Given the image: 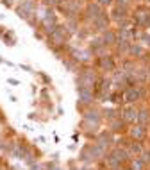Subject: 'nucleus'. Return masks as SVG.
Returning <instances> with one entry per match:
<instances>
[{"label": "nucleus", "mask_w": 150, "mask_h": 170, "mask_svg": "<svg viewBox=\"0 0 150 170\" xmlns=\"http://www.w3.org/2000/svg\"><path fill=\"white\" fill-rule=\"evenodd\" d=\"M139 95H141V93H139L138 88H130L127 93H125V100H127V102H134Z\"/></svg>", "instance_id": "nucleus-3"}, {"label": "nucleus", "mask_w": 150, "mask_h": 170, "mask_svg": "<svg viewBox=\"0 0 150 170\" xmlns=\"http://www.w3.org/2000/svg\"><path fill=\"white\" fill-rule=\"evenodd\" d=\"M148 158H150V152H148Z\"/></svg>", "instance_id": "nucleus-16"}, {"label": "nucleus", "mask_w": 150, "mask_h": 170, "mask_svg": "<svg viewBox=\"0 0 150 170\" xmlns=\"http://www.w3.org/2000/svg\"><path fill=\"white\" fill-rule=\"evenodd\" d=\"M0 170H4V168H0Z\"/></svg>", "instance_id": "nucleus-17"}, {"label": "nucleus", "mask_w": 150, "mask_h": 170, "mask_svg": "<svg viewBox=\"0 0 150 170\" xmlns=\"http://www.w3.org/2000/svg\"><path fill=\"white\" fill-rule=\"evenodd\" d=\"M113 158L118 161V163H123V161H127V152L122 149H116L114 152H113Z\"/></svg>", "instance_id": "nucleus-4"}, {"label": "nucleus", "mask_w": 150, "mask_h": 170, "mask_svg": "<svg viewBox=\"0 0 150 170\" xmlns=\"http://www.w3.org/2000/svg\"><path fill=\"white\" fill-rule=\"evenodd\" d=\"M98 2H100V4H102V6H106V4H111V2H113V0H98Z\"/></svg>", "instance_id": "nucleus-15"}, {"label": "nucleus", "mask_w": 150, "mask_h": 170, "mask_svg": "<svg viewBox=\"0 0 150 170\" xmlns=\"http://www.w3.org/2000/svg\"><path fill=\"white\" fill-rule=\"evenodd\" d=\"M136 23H139V25H148L150 23V11L138 9V13H136Z\"/></svg>", "instance_id": "nucleus-1"}, {"label": "nucleus", "mask_w": 150, "mask_h": 170, "mask_svg": "<svg viewBox=\"0 0 150 170\" xmlns=\"http://www.w3.org/2000/svg\"><path fill=\"white\" fill-rule=\"evenodd\" d=\"M148 2H150V0H148Z\"/></svg>", "instance_id": "nucleus-18"}, {"label": "nucleus", "mask_w": 150, "mask_h": 170, "mask_svg": "<svg viewBox=\"0 0 150 170\" xmlns=\"http://www.w3.org/2000/svg\"><path fill=\"white\" fill-rule=\"evenodd\" d=\"M102 66H104V68H109V70H113V68H114V63H113V59L104 57V59H102Z\"/></svg>", "instance_id": "nucleus-7"}, {"label": "nucleus", "mask_w": 150, "mask_h": 170, "mask_svg": "<svg viewBox=\"0 0 150 170\" xmlns=\"http://www.w3.org/2000/svg\"><path fill=\"white\" fill-rule=\"evenodd\" d=\"M107 161H109V167H113V168H116V167H118V161L114 160L113 156H109V158H107Z\"/></svg>", "instance_id": "nucleus-12"}, {"label": "nucleus", "mask_w": 150, "mask_h": 170, "mask_svg": "<svg viewBox=\"0 0 150 170\" xmlns=\"http://www.w3.org/2000/svg\"><path fill=\"white\" fill-rule=\"evenodd\" d=\"M130 149H132V152H136V154H139V152H141V147H139V145H136V143H132V147H130Z\"/></svg>", "instance_id": "nucleus-13"}, {"label": "nucleus", "mask_w": 150, "mask_h": 170, "mask_svg": "<svg viewBox=\"0 0 150 170\" xmlns=\"http://www.w3.org/2000/svg\"><path fill=\"white\" fill-rule=\"evenodd\" d=\"M104 41H106V43H109V45H111V43H114V41H116V36H114L113 32H107L106 36H104Z\"/></svg>", "instance_id": "nucleus-8"}, {"label": "nucleus", "mask_w": 150, "mask_h": 170, "mask_svg": "<svg viewBox=\"0 0 150 170\" xmlns=\"http://www.w3.org/2000/svg\"><path fill=\"white\" fill-rule=\"evenodd\" d=\"M132 54H143V50L139 47H132Z\"/></svg>", "instance_id": "nucleus-14"}, {"label": "nucleus", "mask_w": 150, "mask_h": 170, "mask_svg": "<svg viewBox=\"0 0 150 170\" xmlns=\"http://www.w3.org/2000/svg\"><path fill=\"white\" fill-rule=\"evenodd\" d=\"M95 23H96V27H98V29H106V27H107V18H106V16H100V14H98Z\"/></svg>", "instance_id": "nucleus-6"}, {"label": "nucleus", "mask_w": 150, "mask_h": 170, "mask_svg": "<svg viewBox=\"0 0 150 170\" xmlns=\"http://www.w3.org/2000/svg\"><path fill=\"white\" fill-rule=\"evenodd\" d=\"M138 120L141 124H147V122H148V113H147V111H141L138 115Z\"/></svg>", "instance_id": "nucleus-9"}, {"label": "nucleus", "mask_w": 150, "mask_h": 170, "mask_svg": "<svg viewBox=\"0 0 150 170\" xmlns=\"http://www.w3.org/2000/svg\"><path fill=\"white\" fill-rule=\"evenodd\" d=\"M132 170H143V161H134L132 163Z\"/></svg>", "instance_id": "nucleus-11"}, {"label": "nucleus", "mask_w": 150, "mask_h": 170, "mask_svg": "<svg viewBox=\"0 0 150 170\" xmlns=\"http://www.w3.org/2000/svg\"><path fill=\"white\" fill-rule=\"evenodd\" d=\"M130 134H132V138L141 140L143 136H145V129H143V127H134L132 131H130Z\"/></svg>", "instance_id": "nucleus-5"}, {"label": "nucleus", "mask_w": 150, "mask_h": 170, "mask_svg": "<svg viewBox=\"0 0 150 170\" xmlns=\"http://www.w3.org/2000/svg\"><path fill=\"white\" fill-rule=\"evenodd\" d=\"M89 14L96 18V16L100 14V9H98V6H89Z\"/></svg>", "instance_id": "nucleus-10"}, {"label": "nucleus", "mask_w": 150, "mask_h": 170, "mask_svg": "<svg viewBox=\"0 0 150 170\" xmlns=\"http://www.w3.org/2000/svg\"><path fill=\"white\" fill-rule=\"evenodd\" d=\"M123 120H125V122H136V120H138L136 109H134V107H127V109L123 111Z\"/></svg>", "instance_id": "nucleus-2"}]
</instances>
